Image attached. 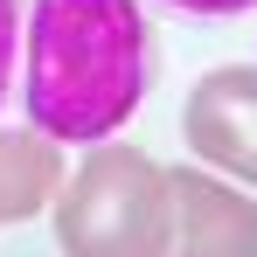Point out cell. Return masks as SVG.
Here are the masks:
<instances>
[{
	"label": "cell",
	"instance_id": "8992f818",
	"mask_svg": "<svg viewBox=\"0 0 257 257\" xmlns=\"http://www.w3.org/2000/svg\"><path fill=\"white\" fill-rule=\"evenodd\" d=\"M14 42H21V0H0V97H7V70H14Z\"/></svg>",
	"mask_w": 257,
	"mask_h": 257
},
{
	"label": "cell",
	"instance_id": "7a4b0ae2",
	"mask_svg": "<svg viewBox=\"0 0 257 257\" xmlns=\"http://www.w3.org/2000/svg\"><path fill=\"white\" fill-rule=\"evenodd\" d=\"M63 257H160L167 243V167H153L139 146H97L77 160L56 202Z\"/></svg>",
	"mask_w": 257,
	"mask_h": 257
},
{
	"label": "cell",
	"instance_id": "5b68a950",
	"mask_svg": "<svg viewBox=\"0 0 257 257\" xmlns=\"http://www.w3.org/2000/svg\"><path fill=\"white\" fill-rule=\"evenodd\" d=\"M56 146L42 132H0V222H28L56 195Z\"/></svg>",
	"mask_w": 257,
	"mask_h": 257
},
{
	"label": "cell",
	"instance_id": "277c9868",
	"mask_svg": "<svg viewBox=\"0 0 257 257\" xmlns=\"http://www.w3.org/2000/svg\"><path fill=\"white\" fill-rule=\"evenodd\" d=\"M181 132L195 146V160L236 174L257 188V70L243 63H222L202 84L188 90V111H181Z\"/></svg>",
	"mask_w": 257,
	"mask_h": 257
},
{
	"label": "cell",
	"instance_id": "6da1fadb",
	"mask_svg": "<svg viewBox=\"0 0 257 257\" xmlns=\"http://www.w3.org/2000/svg\"><path fill=\"white\" fill-rule=\"evenodd\" d=\"M146 90L139 0H35L28 14V118L42 139H104Z\"/></svg>",
	"mask_w": 257,
	"mask_h": 257
},
{
	"label": "cell",
	"instance_id": "3957f363",
	"mask_svg": "<svg viewBox=\"0 0 257 257\" xmlns=\"http://www.w3.org/2000/svg\"><path fill=\"white\" fill-rule=\"evenodd\" d=\"M160 257H257V209L202 167H167V243Z\"/></svg>",
	"mask_w": 257,
	"mask_h": 257
},
{
	"label": "cell",
	"instance_id": "52a82bcc",
	"mask_svg": "<svg viewBox=\"0 0 257 257\" xmlns=\"http://www.w3.org/2000/svg\"><path fill=\"white\" fill-rule=\"evenodd\" d=\"M167 7H181V14H243L250 0H167Z\"/></svg>",
	"mask_w": 257,
	"mask_h": 257
}]
</instances>
